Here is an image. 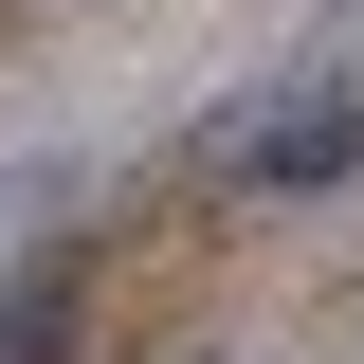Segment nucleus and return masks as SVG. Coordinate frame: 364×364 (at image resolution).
I'll return each mask as SVG.
<instances>
[{
    "mask_svg": "<svg viewBox=\"0 0 364 364\" xmlns=\"http://www.w3.org/2000/svg\"><path fill=\"white\" fill-rule=\"evenodd\" d=\"M200 164H219L237 200H328V182H364V73H310V91H273V109H219Z\"/></svg>",
    "mask_w": 364,
    "mask_h": 364,
    "instance_id": "1",
    "label": "nucleus"
},
{
    "mask_svg": "<svg viewBox=\"0 0 364 364\" xmlns=\"http://www.w3.org/2000/svg\"><path fill=\"white\" fill-rule=\"evenodd\" d=\"M73 310H91V273H73V255L0 273V364H55V346H73Z\"/></svg>",
    "mask_w": 364,
    "mask_h": 364,
    "instance_id": "2",
    "label": "nucleus"
}]
</instances>
